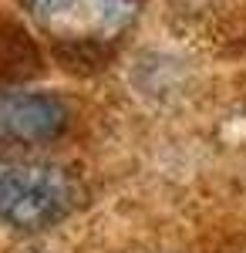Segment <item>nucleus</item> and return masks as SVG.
<instances>
[{
    "instance_id": "f03ea898",
    "label": "nucleus",
    "mask_w": 246,
    "mask_h": 253,
    "mask_svg": "<svg viewBox=\"0 0 246 253\" xmlns=\"http://www.w3.org/2000/svg\"><path fill=\"white\" fill-rule=\"evenodd\" d=\"M24 10L57 44L105 47L135 27L142 0H24Z\"/></svg>"
},
{
    "instance_id": "f257e3e1",
    "label": "nucleus",
    "mask_w": 246,
    "mask_h": 253,
    "mask_svg": "<svg viewBox=\"0 0 246 253\" xmlns=\"http://www.w3.org/2000/svg\"><path fill=\"white\" fill-rule=\"evenodd\" d=\"M78 179L51 159H3L0 162V223L24 233L57 226L78 206Z\"/></svg>"
},
{
    "instance_id": "7ed1b4c3",
    "label": "nucleus",
    "mask_w": 246,
    "mask_h": 253,
    "mask_svg": "<svg viewBox=\"0 0 246 253\" xmlns=\"http://www.w3.org/2000/svg\"><path fill=\"white\" fill-rule=\"evenodd\" d=\"M71 108L64 98L34 88H3L0 91V145L31 149L47 145L68 132Z\"/></svg>"
}]
</instances>
